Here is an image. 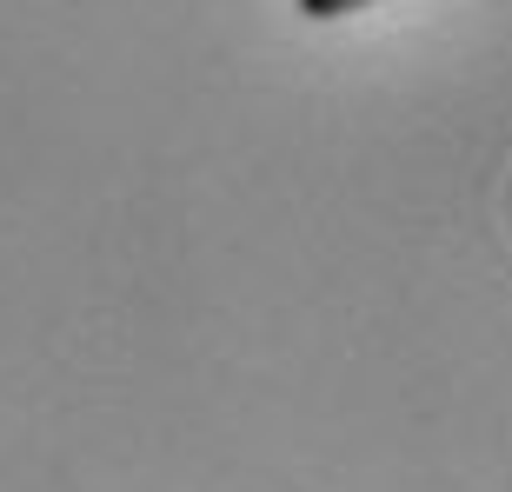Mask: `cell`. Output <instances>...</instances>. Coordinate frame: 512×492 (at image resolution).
Returning a JSON list of instances; mask_svg holds the SVG:
<instances>
[{
	"mask_svg": "<svg viewBox=\"0 0 512 492\" xmlns=\"http://www.w3.org/2000/svg\"><path fill=\"white\" fill-rule=\"evenodd\" d=\"M306 20H346V14H360V7H380V0H293Z\"/></svg>",
	"mask_w": 512,
	"mask_h": 492,
	"instance_id": "6da1fadb",
	"label": "cell"
}]
</instances>
